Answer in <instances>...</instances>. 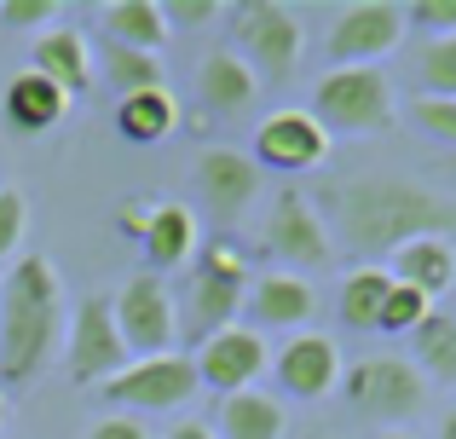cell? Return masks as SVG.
I'll return each instance as SVG.
<instances>
[{
  "label": "cell",
  "instance_id": "6da1fadb",
  "mask_svg": "<svg viewBox=\"0 0 456 439\" xmlns=\"http://www.w3.org/2000/svg\"><path fill=\"white\" fill-rule=\"evenodd\" d=\"M323 208L353 255H393L411 237L456 232V197H439L411 180H341L323 191Z\"/></svg>",
  "mask_w": 456,
  "mask_h": 439
},
{
  "label": "cell",
  "instance_id": "7a4b0ae2",
  "mask_svg": "<svg viewBox=\"0 0 456 439\" xmlns=\"http://www.w3.org/2000/svg\"><path fill=\"white\" fill-rule=\"evenodd\" d=\"M64 347V283L46 255H18L0 272V382L23 387Z\"/></svg>",
  "mask_w": 456,
  "mask_h": 439
},
{
  "label": "cell",
  "instance_id": "3957f363",
  "mask_svg": "<svg viewBox=\"0 0 456 439\" xmlns=\"http://www.w3.org/2000/svg\"><path fill=\"white\" fill-rule=\"evenodd\" d=\"M248 283H255V272H248V255L232 243V237L197 243V260H191L185 295H179V301H185V313H174L191 347H202V341H214L220 329L237 324Z\"/></svg>",
  "mask_w": 456,
  "mask_h": 439
},
{
  "label": "cell",
  "instance_id": "277c9868",
  "mask_svg": "<svg viewBox=\"0 0 456 439\" xmlns=\"http://www.w3.org/2000/svg\"><path fill=\"white\" fill-rule=\"evenodd\" d=\"M225 23H232V53L255 69L260 81H289L295 64H301V12L283 6V0H237L225 6Z\"/></svg>",
  "mask_w": 456,
  "mask_h": 439
},
{
  "label": "cell",
  "instance_id": "5b68a950",
  "mask_svg": "<svg viewBox=\"0 0 456 439\" xmlns=\"http://www.w3.org/2000/svg\"><path fill=\"white\" fill-rule=\"evenodd\" d=\"M312 116H318L323 134H387L399 122V104H393V81L381 76L376 64H358V69H330L312 93Z\"/></svg>",
  "mask_w": 456,
  "mask_h": 439
},
{
  "label": "cell",
  "instance_id": "8992f818",
  "mask_svg": "<svg viewBox=\"0 0 456 439\" xmlns=\"http://www.w3.org/2000/svg\"><path fill=\"white\" fill-rule=\"evenodd\" d=\"M127 341L116 329V306L110 295H87L64 324V370L76 387H104L110 376L127 370Z\"/></svg>",
  "mask_w": 456,
  "mask_h": 439
},
{
  "label": "cell",
  "instance_id": "52a82bcc",
  "mask_svg": "<svg viewBox=\"0 0 456 439\" xmlns=\"http://www.w3.org/2000/svg\"><path fill=\"white\" fill-rule=\"evenodd\" d=\"M341 394H346V405L370 422H404L428 405V376L416 370L411 359L381 353V359H364V364H353V370H341Z\"/></svg>",
  "mask_w": 456,
  "mask_h": 439
},
{
  "label": "cell",
  "instance_id": "ba28073f",
  "mask_svg": "<svg viewBox=\"0 0 456 439\" xmlns=\"http://www.w3.org/2000/svg\"><path fill=\"white\" fill-rule=\"evenodd\" d=\"M202 382H197V364L191 353H156V359H134L122 376L99 387L104 405H116L122 417H139V411H179L185 399H197Z\"/></svg>",
  "mask_w": 456,
  "mask_h": 439
},
{
  "label": "cell",
  "instance_id": "9c48e42d",
  "mask_svg": "<svg viewBox=\"0 0 456 439\" xmlns=\"http://www.w3.org/2000/svg\"><path fill=\"white\" fill-rule=\"evenodd\" d=\"M116 306V329L127 341V359H156V353H174L179 341V318H174V289L156 272H139L122 289L110 295Z\"/></svg>",
  "mask_w": 456,
  "mask_h": 439
},
{
  "label": "cell",
  "instance_id": "30bf717a",
  "mask_svg": "<svg viewBox=\"0 0 456 439\" xmlns=\"http://www.w3.org/2000/svg\"><path fill=\"white\" fill-rule=\"evenodd\" d=\"M404 29H411V23H404V6H399V0H353V6L335 12L323 53H330L335 69H358V64L387 58L393 46L404 41Z\"/></svg>",
  "mask_w": 456,
  "mask_h": 439
},
{
  "label": "cell",
  "instance_id": "8fae6325",
  "mask_svg": "<svg viewBox=\"0 0 456 439\" xmlns=\"http://www.w3.org/2000/svg\"><path fill=\"white\" fill-rule=\"evenodd\" d=\"M260 174H312L330 162V134L318 127V116L289 104V110H272L260 116L255 127V145H248Z\"/></svg>",
  "mask_w": 456,
  "mask_h": 439
},
{
  "label": "cell",
  "instance_id": "7c38bea8",
  "mask_svg": "<svg viewBox=\"0 0 456 439\" xmlns=\"http://www.w3.org/2000/svg\"><path fill=\"white\" fill-rule=\"evenodd\" d=\"M191 364H197V382L208 387V394L232 399V394H248V387L266 376L272 347H266V336H255L248 324H232L214 341H202V347L191 353Z\"/></svg>",
  "mask_w": 456,
  "mask_h": 439
},
{
  "label": "cell",
  "instance_id": "4fadbf2b",
  "mask_svg": "<svg viewBox=\"0 0 456 439\" xmlns=\"http://www.w3.org/2000/svg\"><path fill=\"white\" fill-rule=\"evenodd\" d=\"M266 248L278 260H289V266H301V278L312 266H330L335 260V237H330V225H323V215L312 208V197L306 191H278V203H272V215H266Z\"/></svg>",
  "mask_w": 456,
  "mask_h": 439
},
{
  "label": "cell",
  "instance_id": "5bb4252c",
  "mask_svg": "<svg viewBox=\"0 0 456 439\" xmlns=\"http://www.w3.org/2000/svg\"><path fill=\"white\" fill-rule=\"evenodd\" d=\"M341 347H335L323 329H301V336H289L278 347V359H272V376H278L283 399H301V405H318V399H330L335 387H341Z\"/></svg>",
  "mask_w": 456,
  "mask_h": 439
},
{
  "label": "cell",
  "instance_id": "9a60e30c",
  "mask_svg": "<svg viewBox=\"0 0 456 439\" xmlns=\"http://www.w3.org/2000/svg\"><path fill=\"white\" fill-rule=\"evenodd\" d=\"M243 313L255 318V336H266V329H301L318 318V289H312V278H301V272H266V278L248 283L243 295Z\"/></svg>",
  "mask_w": 456,
  "mask_h": 439
},
{
  "label": "cell",
  "instance_id": "2e32d148",
  "mask_svg": "<svg viewBox=\"0 0 456 439\" xmlns=\"http://www.w3.org/2000/svg\"><path fill=\"white\" fill-rule=\"evenodd\" d=\"M197 197L202 208H214V215L237 220L248 203L260 197V168L248 150H232V145H208L197 157Z\"/></svg>",
  "mask_w": 456,
  "mask_h": 439
},
{
  "label": "cell",
  "instance_id": "e0dca14e",
  "mask_svg": "<svg viewBox=\"0 0 456 439\" xmlns=\"http://www.w3.org/2000/svg\"><path fill=\"white\" fill-rule=\"evenodd\" d=\"M260 99V76L232 53V46H208L197 58V104L208 116H243Z\"/></svg>",
  "mask_w": 456,
  "mask_h": 439
},
{
  "label": "cell",
  "instance_id": "ac0fdd59",
  "mask_svg": "<svg viewBox=\"0 0 456 439\" xmlns=\"http://www.w3.org/2000/svg\"><path fill=\"white\" fill-rule=\"evenodd\" d=\"M29 69H35V76H46L64 99H81V93L93 87V46H87V35H81L76 23H58V29L35 35Z\"/></svg>",
  "mask_w": 456,
  "mask_h": 439
},
{
  "label": "cell",
  "instance_id": "d6986e66",
  "mask_svg": "<svg viewBox=\"0 0 456 439\" xmlns=\"http://www.w3.org/2000/svg\"><path fill=\"white\" fill-rule=\"evenodd\" d=\"M387 272H393V283H411L416 295L439 301L456 283V243L451 237H411V243H399L387 255Z\"/></svg>",
  "mask_w": 456,
  "mask_h": 439
},
{
  "label": "cell",
  "instance_id": "ffe728a7",
  "mask_svg": "<svg viewBox=\"0 0 456 439\" xmlns=\"http://www.w3.org/2000/svg\"><path fill=\"white\" fill-rule=\"evenodd\" d=\"M64 110H69V99L35 69H18L6 81V93H0V116H6L12 134H53L64 122Z\"/></svg>",
  "mask_w": 456,
  "mask_h": 439
},
{
  "label": "cell",
  "instance_id": "44dd1931",
  "mask_svg": "<svg viewBox=\"0 0 456 439\" xmlns=\"http://www.w3.org/2000/svg\"><path fill=\"white\" fill-rule=\"evenodd\" d=\"M139 248H145V260H151L156 278L174 272V266H191V260H197V208H185V203H151V220H145Z\"/></svg>",
  "mask_w": 456,
  "mask_h": 439
},
{
  "label": "cell",
  "instance_id": "7402d4cb",
  "mask_svg": "<svg viewBox=\"0 0 456 439\" xmlns=\"http://www.w3.org/2000/svg\"><path fill=\"white\" fill-rule=\"evenodd\" d=\"M99 23H104V41H116V46H134V53H162L167 46V12H162V0H110V6L99 12Z\"/></svg>",
  "mask_w": 456,
  "mask_h": 439
},
{
  "label": "cell",
  "instance_id": "603a6c76",
  "mask_svg": "<svg viewBox=\"0 0 456 439\" xmlns=\"http://www.w3.org/2000/svg\"><path fill=\"white\" fill-rule=\"evenodd\" d=\"M220 439H283L289 434V417H283V399H272V394H232V399H220V417L208 422Z\"/></svg>",
  "mask_w": 456,
  "mask_h": 439
},
{
  "label": "cell",
  "instance_id": "cb8c5ba5",
  "mask_svg": "<svg viewBox=\"0 0 456 439\" xmlns=\"http://www.w3.org/2000/svg\"><path fill=\"white\" fill-rule=\"evenodd\" d=\"M174 127H179V99L167 87H145V93L116 99V134L127 145H162Z\"/></svg>",
  "mask_w": 456,
  "mask_h": 439
},
{
  "label": "cell",
  "instance_id": "d4e9b609",
  "mask_svg": "<svg viewBox=\"0 0 456 439\" xmlns=\"http://www.w3.org/2000/svg\"><path fill=\"white\" fill-rule=\"evenodd\" d=\"M387 289H393V272H387V266H376V260L353 266V272L341 278V295H335V313H341V324H346V329H376Z\"/></svg>",
  "mask_w": 456,
  "mask_h": 439
},
{
  "label": "cell",
  "instance_id": "484cf974",
  "mask_svg": "<svg viewBox=\"0 0 456 439\" xmlns=\"http://www.w3.org/2000/svg\"><path fill=\"white\" fill-rule=\"evenodd\" d=\"M93 76H104V81L116 87V99H127V93L162 87V58H151V53H134V46L104 41V46H99V64H93Z\"/></svg>",
  "mask_w": 456,
  "mask_h": 439
},
{
  "label": "cell",
  "instance_id": "4316f807",
  "mask_svg": "<svg viewBox=\"0 0 456 439\" xmlns=\"http://www.w3.org/2000/svg\"><path fill=\"white\" fill-rule=\"evenodd\" d=\"M411 353H416V370H422V376H434V382L456 387V318L434 313V318H428V324L411 336Z\"/></svg>",
  "mask_w": 456,
  "mask_h": 439
},
{
  "label": "cell",
  "instance_id": "83f0119b",
  "mask_svg": "<svg viewBox=\"0 0 456 439\" xmlns=\"http://www.w3.org/2000/svg\"><path fill=\"white\" fill-rule=\"evenodd\" d=\"M428 318H434V301H428V295H416L411 283H393L387 301H381L376 329H381V336H416Z\"/></svg>",
  "mask_w": 456,
  "mask_h": 439
},
{
  "label": "cell",
  "instance_id": "f1b7e54d",
  "mask_svg": "<svg viewBox=\"0 0 456 439\" xmlns=\"http://www.w3.org/2000/svg\"><path fill=\"white\" fill-rule=\"evenodd\" d=\"M416 76H422L428 99H456V35L422 46V69H416Z\"/></svg>",
  "mask_w": 456,
  "mask_h": 439
},
{
  "label": "cell",
  "instance_id": "f546056e",
  "mask_svg": "<svg viewBox=\"0 0 456 439\" xmlns=\"http://www.w3.org/2000/svg\"><path fill=\"white\" fill-rule=\"evenodd\" d=\"M411 127L416 134H428V139H439V145H451L456 150V99H411Z\"/></svg>",
  "mask_w": 456,
  "mask_h": 439
},
{
  "label": "cell",
  "instance_id": "4dcf8cb0",
  "mask_svg": "<svg viewBox=\"0 0 456 439\" xmlns=\"http://www.w3.org/2000/svg\"><path fill=\"white\" fill-rule=\"evenodd\" d=\"M29 232V197L18 185H0V266L18 260V243Z\"/></svg>",
  "mask_w": 456,
  "mask_h": 439
},
{
  "label": "cell",
  "instance_id": "1f68e13d",
  "mask_svg": "<svg viewBox=\"0 0 456 439\" xmlns=\"http://www.w3.org/2000/svg\"><path fill=\"white\" fill-rule=\"evenodd\" d=\"M404 23L422 29L428 41H445V35H456V0H411V6H404Z\"/></svg>",
  "mask_w": 456,
  "mask_h": 439
},
{
  "label": "cell",
  "instance_id": "d6a6232c",
  "mask_svg": "<svg viewBox=\"0 0 456 439\" xmlns=\"http://www.w3.org/2000/svg\"><path fill=\"white\" fill-rule=\"evenodd\" d=\"M167 29H202V23H220L225 6L220 0H167Z\"/></svg>",
  "mask_w": 456,
  "mask_h": 439
},
{
  "label": "cell",
  "instance_id": "836d02e7",
  "mask_svg": "<svg viewBox=\"0 0 456 439\" xmlns=\"http://www.w3.org/2000/svg\"><path fill=\"white\" fill-rule=\"evenodd\" d=\"M58 6L53 0H0V23L6 29H35V23H53Z\"/></svg>",
  "mask_w": 456,
  "mask_h": 439
},
{
  "label": "cell",
  "instance_id": "e575fe53",
  "mask_svg": "<svg viewBox=\"0 0 456 439\" xmlns=\"http://www.w3.org/2000/svg\"><path fill=\"white\" fill-rule=\"evenodd\" d=\"M87 439H151V434H145V422H139V417L110 411V417H99V422L87 428Z\"/></svg>",
  "mask_w": 456,
  "mask_h": 439
},
{
  "label": "cell",
  "instance_id": "d590c367",
  "mask_svg": "<svg viewBox=\"0 0 456 439\" xmlns=\"http://www.w3.org/2000/svg\"><path fill=\"white\" fill-rule=\"evenodd\" d=\"M162 439H220V434H214L208 422H174V428H167Z\"/></svg>",
  "mask_w": 456,
  "mask_h": 439
},
{
  "label": "cell",
  "instance_id": "8d00e7d4",
  "mask_svg": "<svg viewBox=\"0 0 456 439\" xmlns=\"http://www.w3.org/2000/svg\"><path fill=\"white\" fill-rule=\"evenodd\" d=\"M439 439H456V411H445V417H439Z\"/></svg>",
  "mask_w": 456,
  "mask_h": 439
},
{
  "label": "cell",
  "instance_id": "74e56055",
  "mask_svg": "<svg viewBox=\"0 0 456 439\" xmlns=\"http://www.w3.org/2000/svg\"><path fill=\"white\" fill-rule=\"evenodd\" d=\"M376 439H416V434H404V428H387V434H376Z\"/></svg>",
  "mask_w": 456,
  "mask_h": 439
},
{
  "label": "cell",
  "instance_id": "f35d334b",
  "mask_svg": "<svg viewBox=\"0 0 456 439\" xmlns=\"http://www.w3.org/2000/svg\"><path fill=\"white\" fill-rule=\"evenodd\" d=\"M306 439H341V434H306Z\"/></svg>",
  "mask_w": 456,
  "mask_h": 439
},
{
  "label": "cell",
  "instance_id": "ab89813d",
  "mask_svg": "<svg viewBox=\"0 0 456 439\" xmlns=\"http://www.w3.org/2000/svg\"><path fill=\"white\" fill-rule=\"evenodd\" d=\"M0 422H6V399H0Z\"/></svg>",
  "mask_w": 456,
  "mask_h": 439
}]
</instances>
